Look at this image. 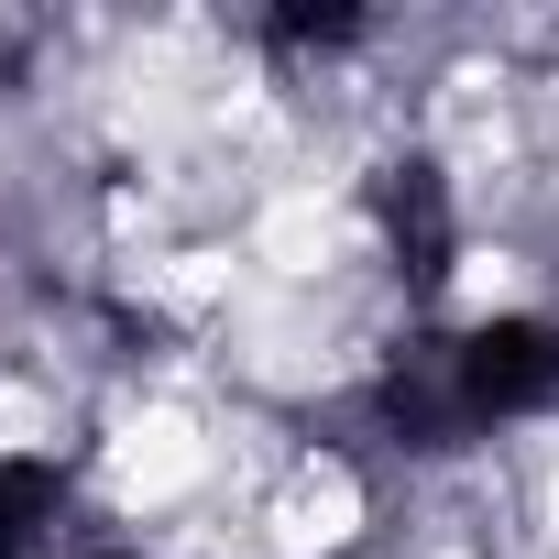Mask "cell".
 Here are the masks:
<instances>
[{
    "label": "cell",
    "instance_id": "obj_1",
    "mask_svg": "<svg viewBox=\"0 0 559 559\" xmlns=\"http://www.w3.org/2000/svg\"><path fill=\"white\" fill-rule=\"evenodd\" d=\"M198 461H209V450H198L187 417H132L121 450H110V493H121V504H165V493L198 483Z\"/></svg>",
    "mask_w": 559,
    "mask_h": 559
},
{
    "label": "cell",
    "instance_id": "obj_2",
    "mask_svg": "<svg viewBox=\"0 0 559 559\" xmlns=\"http://www.w3.org/2000/svg\"><path fill=\"white\" fill-rule=\"evenodd\" d=\"M352 526H362L352 472H308V483L286 493V515H274V548H286V559H319V548H341Z\"/></svg>",
    "mask_w": 559,
    "mask_h": 559
},
{
    "label": "cell",
    "instance_id": "obj_3",
    "mask_svg": "<svg viewBox=\"0 0 559 559\" xmlns=\"http://www.w3.org/2000/svg\"><path fill=\"white\" fill-rule=\"evenodd\" d=\"M330 241H341V219H330L319 198H286V209L263 219V263H286V274H308V263H319Z\"/></svg>",
    "mask_w": 559,
    "mask_h": 559
},
{
    "label": "cell",
    "instance_id": "obj_4",
    "mask_svg": "<svg viewBox=\"0 0 559 559\" xmlns=\"http://www.w3.org/2000/svg\"><path fill=\"white\" fill-rule=\"evenodd\" d=\"M504 286H515V274H504V252H472V274H461V308H504Z\"/></svg>",
    "mask_w": 559,
    "mask_h": 559
},
{
    "label": "cell",
    "instance_id": "obj_5",
    "mask_svg": "<svg viewBox=\"0 0 559 559\" xmlns=\"http://www.w3.org/2000/svg\"><path fill=\"white\" fill-rule=\"evenodd\" d=\"M548 537H559V483H548Z\"/></svg>",
    "mask_w": 559,
    "mask_h": 559
}]
</instances>
